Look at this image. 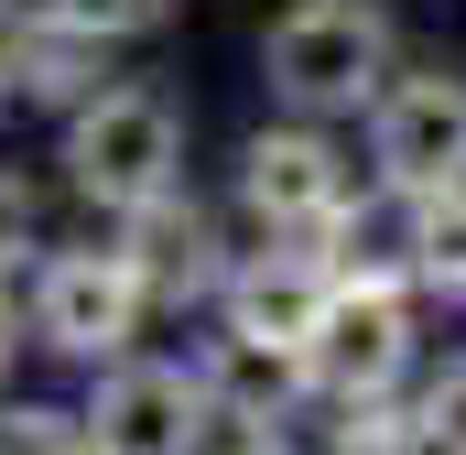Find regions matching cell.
I'll list each match as a JSON object with an SVG mask.
<instances>
[{
    "mask_svg": "<svg viewBox=\"0 0 466 455\" xmlns=\"http://www.w3.org/2000/svg\"><path fill=\"white\" fill-rule=\"evenodd\" d=\"M0 358H11V293H0Z\"/></svg>",
    "mask_w": 466,
    "mask_h": 455,
    "instance_id": "17",
    "label": "cell"
},
{
    "mask_svg": "<svg viewBox=\"0 0 466 455\" xmlns=\"http://www.w3.org/2000/svg\"><path fill=\"white\" fill-rule=\"evenodd\" d=\"M249 207L271 228H326L348 207V174H337V152L315 130H260L249 141Z\"/></svg>",
    "mask_w": 466,
    "mask_h": 455,
    "instance_id": "7",
    "label": "cell"
},
{
    "mask_svg": "<svg viewBox=\"0 0 466 455\" xmlns=\"http://www.w3.org/2000/svg\"><path fill=\"white\" fill-rule=\"evenodd\" d=\"M304 358H315V379H337L348 401H380L390 379H401V358H412V315H401V293L390 282H337L326 293V315H315V337H304Z\"/></svg>",
    "mask_w": 466,
    "mask_h": 455,
    "instance_id": "3",
    "label": "cell"
},
{
    "mask_svg": "<svg viewBox=\"0 0 466 455\" xmlns=\"http://www.w3.org/2000/svg\"><path fill=\"white\" fill-rule=\"evenodd\" d=\"M0 455H76L66 412H0Z\"/></svg>",
    "mask_w": 466,
    "mask_h": 455,
    "instance_id": "13",
    "label": "cell"
},
{
    "mask_svg": "<svg viewBox=\"0 0 466 455\" xmlns=\"http://www.w3.org/2000/svg\"><path fill=\"white\" fill-rule=\"evenodd\" d=\"M55 22L66 33H141V22H163V0H55Z\"/></svg>",
    "mask_w": 466,
    "mask_h": 455,
    "instance_id": "12",
    "label": "cell"
},
{
    "mask_svg": "<svg viewBox=\"0 0 466 455\" xmlns=\"http://www.w3.org/2000/svg\"><path fill=\"white\" fill-rule=\"evenodd\" d=\"M130 315H141V260H130V249H76V260L44 271V347L109 358V347L130 337Z\"/></svg>",
    "mask_w": 466,
    "mask_h": 455,
    "instance_id": "5",
    "label": "cell"
},
{
    "mask_svg": "<svg viewBox=\"0 0 466 455\" xmlns=\"http://www.w3.org/2000/svg\"><path fill=\"white\" fill-rule=\"evenodd\" d=\"M196 379L185 369H119L98 390V455H196Z\"/></svg>",
    "mask_w": 466,
    "mask_h": 455,
    "instance_id": "6",
    "label": "cell"
},
{
    "mask_svg": "<svg viewBox=\"0 0 466 455\" xmlns=\"http://www.w3.org/2000/svg\"><path fill=\"white\" fill-rule=\"evenodd\" d=\"M380 174L401 196H445L466 185V87L456 76H412L380 98Z\"/></svg>",
    "mask_w": 466,
    "mask_h": 455,
    "instance_id": "4",
    "label": "cell"
},
{
    "mask_svg": "<svg viewBox=\"0 0 466 455\" xmlns=\"http://www.w3.org/2000/svg\"><path fill=\"white\" fill-rule=\"evenodd\" d=\"M423 445L466 455V369H456V379H434V401H423Z\"/></svg>",
    "mask_w": 466,
    "mask_h": 455,
    "instance_id": "15",
    "label": "cell"
},
{
    "mask_svg": "<svg viewBox=\"0 0 466 455\" xmlns=\"http://www.w3.org/2000/svg\"><path fill=\"white\" fill-rule=\"evenodd\" d=\"M326 293H337V271L326 260H249L228 282V315H238V337H282V347H304L315 337V315H326Z\"/></svg>",
    "mask_w": 466,
    "mask_h": 455,
    "instance_id": "8",
    "label": "cell"
},
{
    "mask_svg": "<svg viewBox=\"0 0 466 455\" xmlns=\"http://www.w3.org/2000/svg\"><path fill=\"white\" fill-rule=\"evenodd\" d=\"M22 238H33V185L0 174V249H22Z\"/></svg>",
    "mask_w": 466,
    "mask_h": 455,
    "instance_id": "16",
    "label": "cell"
},
{
    "mask_svg": "<svg viewBox=\"0 0 466 455\" xmlns=\"http://www.w3.org/2000/svg\"><path fill=\"white\" fill-rule=\"evenodd\" d=\"M55 33H66V22H55ZM55 33H22V76H33V87H44V98H76V87H87V76H76V55H66V44H55Z\"/></svg>",
    "mask_w": 466,
    "mask_h": 455,
    "instance_id": "14",
    "label": "cell"
},
{
    "mask_svg": "<svg viewBox=\"0 0 466 455\" xmlns=\"http://www.w3.org/2000/svg\"><path fill=\"white\" fill-rule=\"evenodd\" d=\"M315 358L304 347H282V337H228V358H218V390H228L249 423H271L282 401H293V379H304Z\"/></svg>",
    "mask_w": 466,
    "mask_h": 455,
    "instance_id": "9",
    "label": "cell"
},
{
    "mask_svg": "<svg viewBox=\"0 0 466 455\" xmlns=\"http://www.w3.org/2000/svg\"><path fill=\"white\" fill-rule=\"evenodd\" d=\"M130 217H141V282H163V293H196V282H207V217H196V207L152 196V207H130Z\"/></svg>",
    "mask_w": 466,
    "mask_h": 455,
    "instance_id": "10",
    "label": "cell"
},
{
    "mask_svg": "<svg viewBox=\"0 0 466 455\" xmlns=\"http://www.w3.org/2000/svg\"><path fill=\"white\" fill-rule=\"evenodd\" d=\"M174 152H185V130H174V109H163L152 87H109V98H87L76 130H66V163H76V185H87L98 207H152V196H174Z\"/></svg>",
    "mask_w": 466,
    "mask_h": 455,
    "instance_id": "2",
    "label": "cell"
},
{
    "mask_svg": "<svg viewBox=\"0 0 466 455\" xmlns=\"http://www.w3.org/2000/svg\"><path fill=\"white\" fill-rule=\"evenodd\" d=\"M412 271L445 282V293H466V185L423 196V217H412Z\"/></svg>",
    "mask_w": 466,
    "mask_h": 455,
    "instance_id": "11",
    "label": "cell"
},
{
    "mask_svg": "<svg viewBox=\"0 0 466 455\" xmlns=\"http://www.w3.org/2000/svg\"><path fill=\"white\" fill-rule=\"evenodd\" d=\"M249 455H271V445H249Z\"/></svg>",
    "mask_w": 466,
    "mask_h": 455,
    "instance_id": "18",
    "label": "cell"
},
{
    "mask_svg": "<svg viewBox=\"0 0 466 455\" xmlns=\"http://www.w3.org/2000/svg\"><path fill=\"white\" fill-rule=\"evenodd\" d=\"M260 66H271V87L293 109H358L380 87V66H390V22L369 0H304V11L271 22V55Z\"/></svg>",
    "mask_w": 466,
    "mask_h": 455,
    "instance_id": "1",
    "label": "cell"
}]
</instances>
